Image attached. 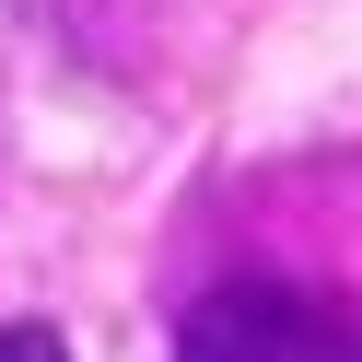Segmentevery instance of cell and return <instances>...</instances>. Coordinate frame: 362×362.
<instances>
[{
	"label": "cell",
	"mask_w": 362,
	"mask_h": 362,
	"mask_svg": "<svg viewBox=\"0 0 362 362\" xmlns=\"http://www.w3.org/2000/svg\"><path fill=\"white\" fill-rule=\"evenodd\" d=\"M175 362H362V292L292 269H222L175 304Z\"/></svg>",
	"instance_id": "1"
},
{
	"label": "cell",
	"mask_w": 362,
	"mask_h": 362,
	"mask_svg": "<svg viewBox=\"0 0 362 362\" xmlns=\"http://www.w3.org/2000/svg\"><path fill=\"white\" fill-rule=\"evenodd\" d=\"M0 362H71V339H59L47 315H12V327H0Z\"/></svg>",
	"instance_id": "2"
}]
</instances>
